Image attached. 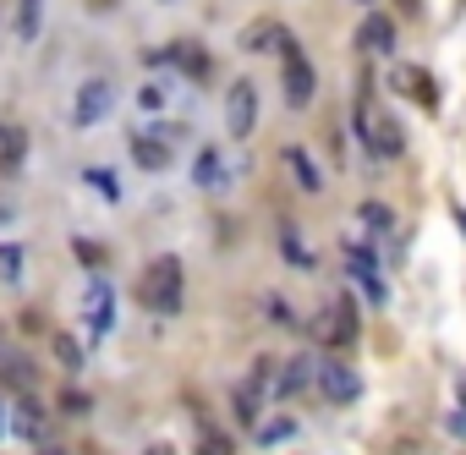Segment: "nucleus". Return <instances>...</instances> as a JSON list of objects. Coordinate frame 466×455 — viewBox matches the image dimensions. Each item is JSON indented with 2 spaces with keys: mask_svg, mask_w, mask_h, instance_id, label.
I'll list each match as a JSON object with an SVG mask.
<instances>
[{
  "mask_svg": "<svg viewBox=\"0 0 466 455\" xmlns=\"http://www.w3.org/2000/svg\"><path fill=\"white\" fill-rule=\"evenodd\" d=\"M181 302H187V269H181V258L160 252L154 264L138 275V307L170 318V313H181Z\"/></svg>",
  "mask_w": 466,
  "mask_h": 455,
  "instance_id": "f257e3e1",
  "label": "nucleus"
},
{
  "mask_svg": "<svg viewBox=\"0 0 466 455\" xmlns=\"http://www.w3.org/2000/svg\"><path fill=\"white\" fill-rule=\"evenodd\" d=\"M357 138L379 154V159H395L407 149V132H401V121H395L384 105H373V99H362L357 105Z\"/></svg>",
  "mask_w": 466,
  "mask_h": 455,
  "instance_id": "f03ea898",
  "label": "nucleus"
},
{
  "mask_svg": "<svg viewBox=\"0 0 466 455\" xmlns=\"http://www.w3.org/2000/svg\"><path fill=\"white\" fill-rule=\"evenodd\" d=\"M357 330H362L357 296H329V307L313 318V341H324V346H357Z\"/></svg>",
  "mask_w": 466,
  "mask_h": 455,
  "instance_id": "7ed1b4c3",
  "label": "nucleus"
},
{
  "mask_svg": "<svg viewBox=\"0 0 466 455\" xmlns=\"http://www.w3.org/2000/svg\"><path fill=\"white\" fill-rule=\"evenodd\" d=\"M252 126H258V83L236 77L225 88V132L231 138H252Z\"/></svg>",
  "mask_w": 466,
  "mask_h": 455,
  "instance_id": "20e7f679",
  "label": "nucleus"
},
{
  "mask_svg": "<svg viewBox=\"0 0 466 455\" xmlns=\"http://www.w3.org/2000/svg\"><path fill=\"white\" fill-rule=\"evenodd\" d=\"M313 378H318V389H324V401H335V406H346V401L362 396V378H357L341 357H318V362H313Z\"/></svg>",
  "mask_w": 466,
  "mask_h": 455,
  "instance_id": "39448f33",
  "label": "nucleus"
},
{
  "mask_svg": "<svg viewBox=\"0 0 466 455\" xmlns=\"http://www.w3.org/2000/svg\"><path fill=\"white\" fill-rule=\"evenodd\" d=\"M280 60H286V105H307L313 99V67H307V55L297 50V39H280Z\"/></svg>",
  "mask_w": 466,
  "mask_h": 455,
  "instance_id": "423d86ee",
  "label": "nucleus"
},
{
  "mask_svg": "<svg viewBox=\"0 0 466 455\" xmlns=\"http://www.w3.org/2000/svg\"><path fill=\"white\" fill-rule=\"evenodd\" d=\"M110 110H115V83H110V77H88V83L78 88L72 121H78V126H94V121H105Z\"/></svg>",
  "mask_w": 466,
  "mask_h": 455,
  "instance_id": "0eeeda50",
  "label": "nucleus"
},
{
  "mask_svg": "<svg viewBox=\"0 0 466 455\" xmlns=\"http://www.w3.org/2000/svg\"><path fill=\"white\" fill-rule=\"evenodd\" d=\"M83 318H88V330H94V341L110 330V318H115V291L105 286V280H94L88 286V296H83Z\"/></svg>",
  "mask_w": 466,
  "mask_h": 455,
  "instance_id": "6e6552de",
  "label": "nucleus"
},
{
  "mask_svg": "<svg viewBox=\"0 0 466 455\" xmlns=\"http://www.w3.org/2000/svg\"><path fill=\"white\" fill-rule=\"evenodd\" d=\"M346 264H352V280L362 286V296H368V302H384V275H379V264H373V252H368V247H352Z\"/></svg>",
  "mask_w": 466,
  "mask_h": 455,
  "instance_id": "1a4fd4ad",
  "label": "nucleus"
},
{
  "mask_svg": "<svg viewBox=\"0 0 466 455\" xmlns=\"http://www.w3.org/2000/svg\"><path fill=\"white\" fill-rule=\"evenodd\" d=\"M132 159H138L143 170H165L170 165V143L154 138V132H138V138H132Z\"/></svg>",
  "mask_w": 466,
  "mask_h": 455,
  "instance_id": "9d476101",
  "label": "nucleus"
},
{
  "mask_svg": "<svg viewBox=\"0 0 466 455\" xmlns=\"http://www.w3.org/2000/svg\"><path fill=\"white\" fill-rule=\"evenodd\" d=\"M23 154H28V132H23V126H0V170L17 176L23 170Z\"/></svg>",
  "mask_w": 466,
  "mask_h": 455,
  "instance_id": "9b49d317",
  "label": "nucleus"
},
{
  "mask_svg": "<svg viewBox=\"0 0 466 455\" xmlns=\"http://www.w3.org/2000/svg\"><path fill=\"white\" fill-rule=\"evenodd\" d=\"M357 44H362V50H373V55H389V50H395V23L373 12V17L362 23V33H357Z\"/></svg>",
  "mask_w": 466,
  "mask_h": 455,
  "instance_id": "f8f14e48",
  "label": "nucleus"
},
{
  "mask_svg": "<svg viewBox=\"0 0 466 455\" xmlns=\"http://www.w3.org/2000/svg\"><path fill=\"white\" fill-rule=\"evenodd\" d=\"M12 433L23 439H44V406L33 396H17V412H12Z\"/></svg>",
  "mask_w": 466,
  "mask_h": 455,
  "instance_id": "ddd939ff",
  "label": "nucleus"
},
{
  "mask_svg": "<svg viewBox=\"0 0 466 455\" xmlns=\"http://www.w3.org/2000/svg\"><path fill=\"white\" fill-rule=\"evenodd\" d=\"M389 83L401 88V94H412L417 105H439V94H434V83H428V72H423V67H401Z\"/></svg>",
  "mask_w": 466,
  "mask_h": 455,
  "instance_id": "4468645a",
  "label": "nucleus"
},
{
  "mask_svg": "<svg viewBox=\"0 0 466 455\" xmlns=\"http://www.w3.org/2000/svg\"><path fill=\"white\" fill-rule=\"evenodd\" d=\"M280 252H286L291 269H313V252H307V241H302V231H297L291 220L280 225Z\"/></svg>",
  "mask_w": 466,
  "mask_h": 455,
  "instance_id": "2eb2a0df",
  "label": "nucleus"
},
{
  "mask_svg": "<svg viewBox=\"0 0 466 455\" xmlns=\"http://www.w3.org/2000/svg\"><path fill=\"white\" fill-rule=\"evenodd\" d=\"M39 28H44V0H17V39L33 44Z\"/></svg>",
  "mask_w": 466,
  "mask_h": 455,
  "instance_id": "dca6fc26",
  "label": "nucleus"
},
{
  "mask_svg": "<svg viewBox=\"0 0 466 455\" xmlns=\"http://www.w3.org/2000/svg\"><path fill=\"white\" fill-rule=\"evenodd\" d=\"M286 165H291V176H297L307 192H318V187H324V176H318V165H313V154H307V149H286Z\"/></svg>",
  "mask_w": 466,
  "mask_h": 455,
  "instance_id": "f3484780",
  "label": "nucleus"
},
{
  "mask_svg": "<svg viewBox=\"0 0 466 455\" xmlns=\"http://www.w3.org/2000/svg\"><path fill=\"white\" fill-rule=\"evenodd\" d=\"M307 378H313V357H291L286 378L275 384V396H302V389H307Z\"/></svg>",
  "mask_w": 466,
  "mask_h": 455,
  "instance_id": "a211bd4d",
  "label": "nucleus"
},
{
  "mask_svg": "<svg viewBox=\"0 0 466 455\" xmlns=\"http://www.w3.org/2000/svg\"><path fill=\"white\" fill-rule=\"evenodd\" d=\"M225 165H220V149H197V165H192V181L197 187H220Z\"/></svg>",
  "mask_w": 466,
  "mask_h": 455,
  "instance_id": "6ab92c4d",
  "label": "nucleus"
},
{
  "mask_svg": "<svg viewBox=\"0 0 466 455\" xmlns=\"http://www.w3.org/2000/svg\"><path fill=\"white\" fill-rule=\"evenodd\" d=\"M291 433H297V423H291V417H263V423L252 428V439H258V444H280V439H291Z\"/></svg>",
  "mask_w": 466,
  "mask_h": 455,
  "instance_id": "aec40b11",
  "label": "nucleus"
},
{
  "mask_svg": "<svg viewBox=\"0 0 466 455\" xmlns=\"http://www.w3.org/2000/svg\"><path fill=\"white\" fill-rule=\"evenodd\" d=\"M0 280L6 286L23 280V247H12V241H0Z\"/></svg>",
  "mask_w": 466,
  "mask_h": 455,
  "instance_id": "412c9836",
  "label": "nucleus"
},
{
  "mask_svg": "<svg viewBox=\"0 0 466 455\" xmlns=\"http://www.w3.org/2000/svg\"><path fill=\"white\" fill-rule=\"evenodd\" d=\"M280 39H286V28H275V23H252L242 44H247V50H263V44H280Z\"/></svg>",
  "mask_w": 466,
  "mask_h": 455,
  "instance_id": "4be33fe9",
  "label": "nucleus"
},
{
  "mask_svg": "<svg viewBox=\"0 0 466 455\" xmlns=\"http://www.w3.org/2000/svg\"><path fill=\"white\" fill-rule=\"evenodd\" d=\"M55 357H60V368H83V346H78V335H55Z\"/></svg>",
  "mask_w": 466,
  "mask_h": 455,
  "instance_id": "5701e85b",
  "label": "nucleus"
},
{
  "mask_svg": "<svg viewBox=\"0 0 466 455\" xmlns=\"http://www.w3.org/2000/svg\"><path fill=\"white\" fill-rule=\"evenodd\" d=\"M176 60H187V72H192L197 83L209 77V55H197V50H176Z\"/></svg>",
  "mask_w": 466,
  "mask_h": 455,
  "instance_id": "b1692460",
  "label": "nucleus"
},
{
  "mask_svg": "<svg viewBox=\"0 0 466 455\" xmlns=\"http://www.w3.org/2000/svg\"><path fill=\"white\" fill-rule=\"evenodd\" d=\"M72 252L83 258V264H88V269H99V264H105V247H94V241H83V236L72 241Z\"/></svg>",
  "mask_w": 466,
  "mask_h": 455,
  "instance_id": "393cba45",
  "label": "nucleus"
},
{
  "mask_svg": "<svg viewBox=\"0 0 466 455\" xmlns=\"http://www.w3.org/2000/svg\"><path fill=\"white\" fill-rule=\"evenodd\" d=\"M197 455H231V439H220V433H204V444H197Z\"/></svg>",
  "mask_w": 466,
  "mask_h": 455,
  "instance_id": "a878e982",
  "label": "nucleus"
},
{
  "mask_svg": "<svg viewBox=\"0 0 466 455\" xmlns=\"http://www.w3.org/2000/svg\"><path fill=\"white\" fill-rule=\"evenodd\" d=\"M444 428H450V433H455V439H466V406H455V412H450V417H444Z\"/></svg>",
  "mask_w": 466,
  "mask_h": 455,
  "instance_id": "bb28decb",
  "label": "nucleus"
},
{
  "mask_svg": "<svg viewBox=\"0 0 466 455\" xmlns=\"http://www.w3.org/2000/svg\"><path fill=\"white\" fill-rule=\"evenodd\" d=\"M368 225H379V231L389 225V214H384V204H368Z\"/></svg>",
  "mask_w": 466,
  "mask_h": 455,
  "instance_id": "cd10ccee",
  "label": "nucleus"
},
{
  "mask_svg": "<svg viewBox=\"0 0 466 455\" xmlns=\"http://www.w3.org/2000/svg\"><path fill=\"white\" fill-rule=\"evenodd\" d=\"M143 455H176V450H170V444H149Z\"/></svg>",
  "mask_w": 466,
  "mask_h": 455,
  "instance_id": "c85d7f7f",
  "label": "nucleus"
},
{
  "mask_svg": "<svg viewBox=\"0 0 466 455\" xmlns=\"http://www.w3.org/2000/svg\"><path fill=\"white\" fill-rule=\"evenodd\" d=\"M39 455H66V450H55V444H44V450H39Z\"/></svg>",
  "mask_w": 466,
  "mask_h": 455,
  "instance_id": "c756f323",
  "label": "nucleus"
},
{
  "mask_svg": "<svg viewBox=\"0 0 466 455\" xmlns=\"http://www.w3.org/2000/svg\"><path fill=\"white\" fill-rule=\"evenodd\" d=\"M461 406H466V373H461Z\"/></svg>",
  "mask_w": 466,
  "mask_h": 455,
  "instance_id": "7c9ffc66",
  "label": "nucleus"
},
{
  "mask_svg": "<svg viewBox=\"0 0 466 455\" xmlns=\"http://www.w3.org/2000/svg\"><path fill=\"white\" fill-rule=\"evenodd\" d=\"M0 433H6V406H0Z\"/></svg>",
  "mask_w": 466,
  "mask_h": 455,
  "instance_id": "2f4dec72",
  "label": "nucleus"
},
{
  "mask_svg": "<svg viewBox=\"0 0 466 455\" xmlns=\"http://www.w3.org/2000/svg\"><path fill=\"white\" fill-rule=\"evenodd\" d=\"M461 231H466V214H461Z\"/></svg>",
  "mask_w": 466,
  "mask_h": 455,
  "instance_id": "473e14b6",
  "label": "nucleus"
}]
</instances>
